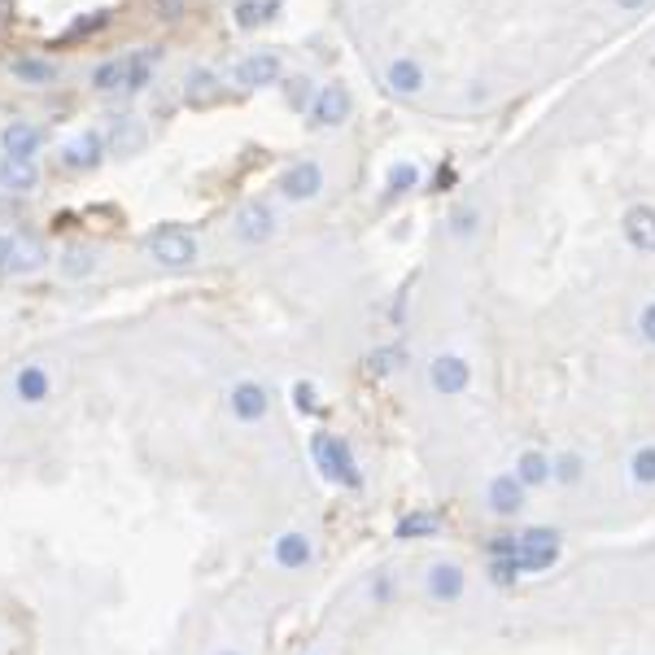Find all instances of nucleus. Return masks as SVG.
Instances as JSON below:
<instances>
[{"mask_svg": "<svg viewBox=\"0 0 655 655\" xmlns=\"http://www.w3.org/2000/svg\"><path fill=\"white\" fill-rule=\"evenodd\" d=\"M149 254L158 267H171V271H180V267H193L197 262V241H193V232L180 228V223H162V228H153L149 232Z\"/></svg>", "mask_w": 655, "mask_h": 655, "instance_id": "f257e3e1", "label": "nucleus"}, {"mask_svg": "<svg viewBox=\"0 0 655 655\" xmlns=\"http://www.w3.org/2000/svg\"><path fill=\"white\" fill-rule=\"evenodd\" d=\"M315 459H319V468H324V476H332L337 485H359V472H354V459H350V450H345L341 437H324L319 433L315 437Z\"/></svg>", "mask_w": 655, "mask_h": 655, "instance_id": "f03ea898", "label": "nucleus"}, {"mask_svg": "<svg viewBox=\"0 0 655 655\" xmlns=\"http://www.w3.org/2000/svg\"><path fill=\"white\" fill-rule=\"evenodd\" d=\"M228 411H232L241 424L267 420V411H271V389L258 385V380H241V385H232V393H228Z\"/></svg>", "mask_w": 655, "mask_h": 655, "instance_id": "7ed1b4c3", "label": "nucleus"}, {"mask_svg": "<svg viewBox=\"0 0 655 655\" xmlns=\"http://www.w3.org/2000/svg\"><path fill=\"white\" fill-rule=\"evenodd\" d=\"M280 79H284V62H280V53H271V49H258L236 62V83H241V88H271V83H280Z\"/></svg>", "mask_w": 655, "mask_h": 655, "instance_id": "20e7f679", "label": "nucleus"}, {"mask_svg": "<svg viewBox=\"0 0 655 655\" xmlns=\"http://www.w3.org/2000/svg\"><path fill=\"white\" fill-rule=\"evenodd\" d=\"M354 101H350V88L345 83H328V88L315 92V105H311V127H341L350 118Z\"/></svg>", "mask_w": 655, "mask_h": 655, "instance_id": "39448f33", "label": "nucleus"}, {"mask_svg": "<svg viewBox=\"0 0 655 655\" xmlns=\"http://www.w3.org/2000/svg\"><path fill=\"white\" fill-rule=\"evenodd\" d=\"M319 188H324V166L319 162H293L289 171L280 175V197L284 201H315Z\"/></svg>", "mask_w": 655, "mask_h": 655, "instance_id": "423d86ee", "label": "nucleus"}, {"mask_svg": "<svg viewBox=\"0 0 655 655\" xmlns=\"http://www.w3.org/2000/svg\"><path fill=\"white\" fill-rule=\"evenodd\" d=\"M105 153H110V145H105L101 131H79V136L66 140L62 166H70V171H92V166H101Z\"/></svg>", "mask_w": 655, "mask_h": 655, "instance_id": "0eeeda50", "label": "nucleus"}, {"mask_svg": "<svg viewBox=\"0 0 655 655\" xmlns=\"http://www.w3.org/2000/svg\"><path fill=\"white\" fill-rule=\"evenodd\" d=\"M0 149L9 153V158H40L44 149V127L40 123H27V118H14L5 131H0Z\"/></svg>", "mask_w": 655, "mask_h": 655, "instance_id": "6e6552de", "label": "nucleus"}, {"mask_svg": "<svg viewBox=\"0 0 655 655\" xmlns=\"http://www.w3.org/2000/svg\"><path fill=\"white\" fill-rule=\"evenodd\" d=\"M236 241H245V245H262V241H271L276 236V214H271L262 201H249V206L236 214Z\"/></svg>", "mask_w": 655, "mask_h": 655, "instance_id": "1a4fd4ad", "label": "nucleus"}, {"mask_svg": "<svg viewBox=\"0 0 655 655\" xmlns=\"http://www.w3.org/2000/svg\"><path fill=\"white\" fill-rule=\"evenodd\" d=\"M49 393H53L49 367L27 363V367H22V372L14 376V398L22 402V407H40V402H49Z\"/></svg>", "mask_w": 655, "mask_h": 655, "instance_id": "9d476101", "label": "nucleus"}, {"mask_svg": "<svg viewBox=\"0 0 655 655\" xmlns=\"http://www.w3.org/2000/svg\"><path fill=\"white\" fill-rule=\"evenodd\" d=\"M145 123H140L136 114H118L110 118V136H105V145H110V153H140L145 149Z\"/></svg>", "mask_w": 655, "mask_h": 655, "instance_id": "9b49d317", "label": "nucleus"}, {"mask_svg": "<svg viewBox=\"0 0 655 655\" xmlns=\"http://www.w3.org/2000/svg\"><path fill=\"white\" fill-rule=\"evenodd\" d=\"M0 188H9V193H35L40 188V162L31 158H0Z\"/></svg>", "mask_w": 655, "mask_h": 655, "instance_id": "f8f14e48", "label": "nucleus"}, {"mask_svg": "<svg viewBox=\"0 0 655 655\" xmlns=\"http://www.w3.org/2000/svg\"><path fill=\"white\" fill-rule=\"evenodd\" d=\"M9 75L18 83H27V88H49V83H57L62 70H57V62H49V57H14Z\"/></svg>", "mask_w": 655, "mask_h": 655, "instance_id": "ddd939ff", "label": "nucleus"}, {"mask_svg": "<svg viewBox=\"0 0 655 655\" xmlns=\"http://www.w3.org/2000/svg\"><path fill=\"white\" fill-rule=\"evenodd\" d=\"M162 62V53L158 49H136V53H127V79H123V92H145L149 83H153V70H158Z\"/></svg>", "mask_w": 655, "mask_h": 655, "instance_id": "4468645a", "label": "nucleus"}, {"mask_svg": "<svg viewBox=\"0 0 655 655\" xmlns=\"http://www.w3.org/2000/svg\"><path fill=\"white\" fill-rule=\"evenodd\" d=\"M49 262V249H44L35 236H14V258H9V271L5 276H31Z\"/></svg>", "mask_w": 655, "mask_h": 655, "instance_id": "2eb2a0df", "label": "nucleus"}, {"mask_svg": "<svg viewBox=\"0 0 655 655\" xmlns=\"http://www.w3.org/2000/svg\"><path fill=\"white\" fill-rule=\"evenodd\" d=\"M311 555H315V546L306 533H280L276 538V559L284 568H306L311 564Z\"/></svg>", "mask_w": 655, "mask_h": 655, "instance_id": "dca6fc26", "label": "nucleus"}, {"mask_svg": "<svg viewBox=\"0 0 655 655\" xmlns=\"http://www.w3.org/2000/svg\"><path fill=\"white\" fill-rule=\"evenodd\" d=\"M219 79H214V70H188V75H184V101L188 105H210L214 97H219Z\"/></svg>", "mask_w": 655, "mask_h": 655, "instance_id": "f3484780", "label": "nucleus"}, {"mask_svg": "<svg viewBox=\"0 0 655 655\" xmlns=\"http://www.w3.org/2000/svg\"><path fill=\"white\" fill-rule=\"evenodd\" d=\"M57 267H62V276H70V280L92 276V271H97V249L70 245V249H62V258H57Z\"/></svg>", "mask_w": 655, "mask_h": 655, "instance_id": "a211bd4d", "label": "nucleus"}, {"mask_svg": "<svg viewBox=\"0 0 655 655\" xmlns=\"http://www.w3.org/2000/svg\"><path fill=\"white\" fill-rule=\"evenodd\" d=\"M280 5L284 0H241V5H236V27H262V22H271L280 14Z\"/></svg>", "mask_w": 655, "mask_h": 655, "instance_id": "6ab92c4d", "label": "nucleus"}, {"mask_svg": "<svg viewBox=\"0 0 655 655\" xmlns=\"http://www.w3.org/2000/svg\"><path fill=\"white\" fill-rule=\"evenodd\" d=\"M123 79H127V53L123 57H110V62H101L97 70H92V88H97V92L123 88Z\"/></svg>", "mask_w": 655, "mask_h": 655, "instance_id": "aec40b11", "label": "nucleus"}, {"mask_svg": "<svg viewBox=\"0 0 655 655\" xmlns=\"http://www.w3.org/2000/svg\"><path fill=\"white\" fill-rule=\"evenodd\" d=\"M284 83V97H289V105H293V110H306V114H311V105H315V83L311 79H306V75H293V79H280Z\"/></svg>", "mask_w": 655, "mask_h": 655, "instance_id": "412c9836", "label": "nucleus"}, {"mask_svg": "<svg viewBox=\"0 0 655 655\" xmlns=\"http://www.w3.org/2000/svg\"><path fill=\"white\" fill-rule=\"evenodd\" d=\"M105 22H110V14H97V18H79L75 27H70V35H92V31H101Z\"/></svg>", "mask_w": 655, "mask_h": 655, "instance_id": "4be33fe9", "label": "nucleus"}, {"mask_svg": "<svg viewBox=\"0 0 655 655\" xmlns=\"http://www.w3.org/2000/svg\"><path fill=\"white\" fill-rule=\"evenodd\" d=\"M9 258H14V236H0V271H9Z\"/></svg>", "mask_w": 655, "mask_h": 655, "instance_id": "5701e85b", "label": "nucleus"}, {"mask_svg": "<svg viewBox=\"0 0 655 655\" xmlns=\"http://www.w3.org/2000/svg\"><path fill=\"white\" fill-rule=\"evenodd\" d=\"M219 655H241V651H219Z\"/></svg>", "mask_w": 655, "mask_h": 655, "instance_id": "b1692460", "label": "nucleus"}]
</instances>
